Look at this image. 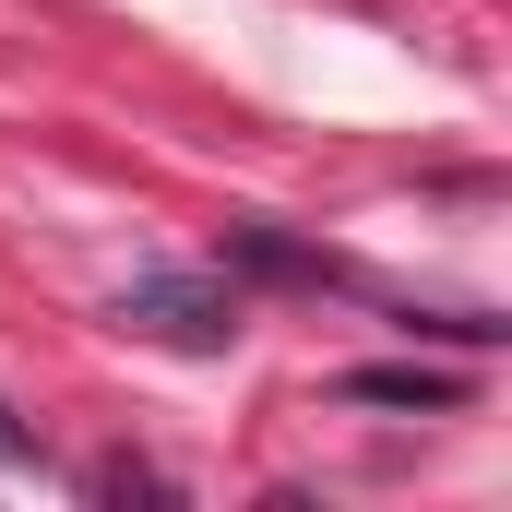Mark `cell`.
<instances>
[{"mask_svg": "<svg viewBox=\"0 0 512 512\" xmlns=\"http://www.w3.org/2000/svg\"><path fill=\"white\" fill-rule=\"evenodd\" d=\"M120 322L143 334V346L215 358V346L239 334V286H215V274H131V286H120Z\"/></svg>", "mask_w": 512, "mask_h": 512, "instance_id": "1", "label": "cell"}, {"mask_svg": "<svg viewBox=\"0 0 512 512\" xmlns=\"http://www.w3.org/2000/svg\"><path fill=\"white\" fill-rule=\"evenodd\" d=\"M227 262H239V274H262V286H358V274H346L334 251L286 239L274 215H239V227H227Z\"/></svg>", "mask_w": 512, "mask_h": 512, "instance_id": "2", "label": "cell"}, {"mask_svg": "<svg viewBox=\"0 0 512 512\" xmlns=\"http://www.w3.org/2000/svg\"><path fill=\"white\" fill-rule=\"evenodd\" d=\"M346 405H417V417H441V405H465V370H429V358H405V370H346Z\"/></svg>", "mask_w": 512, "mask_h": 512, "instance_id": "3", "label": "cell"}, {"mask_svg": "<svg viewBox=\"0 0 512 512\" xmlns=\"http://www.w3.org/2000/svg\"><path fill=\"white\" fill-rule=\"evenodd\" d=\"M12 453H24V429H12V405H0V465H12Z\"/></svg>", "mask_w": 512, "mask_h": 512, "instance_id": "4", "label": "cell"}]
</instances>
